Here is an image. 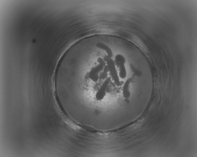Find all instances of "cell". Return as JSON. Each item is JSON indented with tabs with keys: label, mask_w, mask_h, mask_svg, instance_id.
I'll list each match as a JSON object with an SVG mask.
<instances>
[{
	"label": "cell",
	"mask_w": 197,
	"mask_h": 157,
	"mask_svg": "<svg viewBox=\"0 0 197 157\" xmlns=\"http://www.w3.org/2000/svg\"><path fill=\"white\" fill-rule=\"evenodd\" d=\"M127 59L121 48L95 43L68 54L59 63L55 84L70 117L99 131L121 127L128 121L132 91Z\"/></svg>",
	"instance_id": "6da1fadb"
}]
</instances>
